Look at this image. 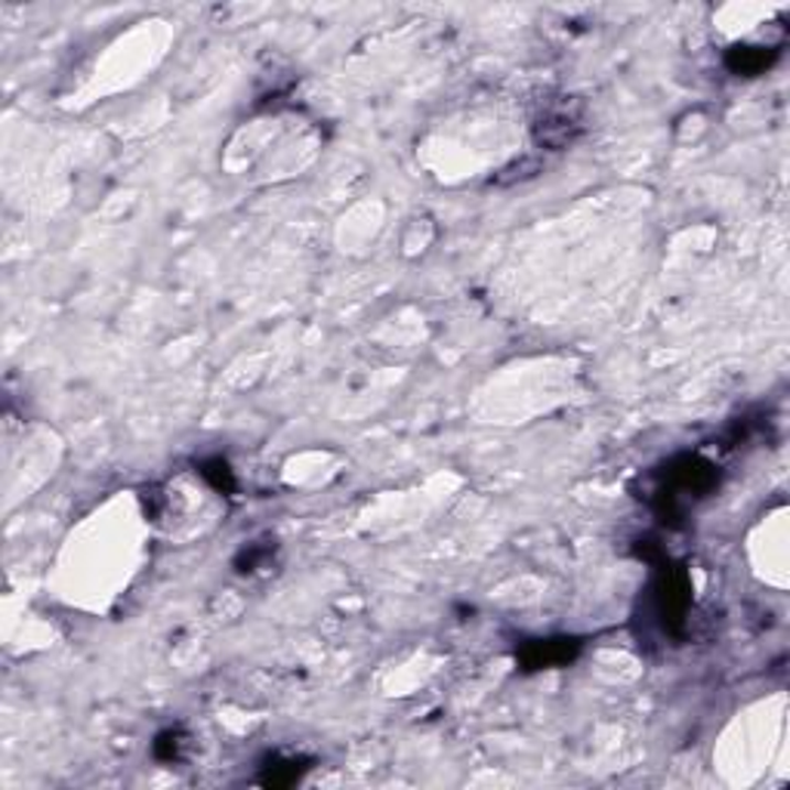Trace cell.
Masks as SVG:
<instances>
[{"label":"cell","instance_id":"6da1fadb","mask_svg":"<svg viewBox=\"0 0 790 790\" xmlns=\"http://www.w3.org/2000/svg\"><path fill=\"white\" fill-rule=\"evenodd\" d=\"M719 485V466L707 461L704 454H677L658 469V485L651 491L649 504L654 516L670 528L682 526L685 516V497H707Z\"/></svg>","mask_w":790,"mask_h":790},{"label":"cell","instance_id":"7a4b0ae2","mask_svg":"<svg viewBox=\"0 0 790 790\" xmlns=\"http://www.w3.org/2000/svg\"><path fill=\"white\" fill-rule=\"evenodd\" d=\"M654 577H651V608L658 627L667 636L680 639L689 624V608H692V581L680 562H670L667 553L658 562H651Z\"/></svg>","mask_w":790,"mask_h":790},{"label":"cell","instance_id":"3957f363","mask_svg":"<svg viewBox=\"0 0 790 790\" xmlns=\"http://www.w3.org/2000/svg\"><path fill=\"white\" fill-rule=\"evenodd\" d=\"M534 142L546 152H562L569 149L581 133H584V102L577 96H559L550 99L534 118Z\"/></svg>","mask_w":790,"mask_h":790},{"label":"cell","instance_id":"277c9868","mask_svg":"<svg viewBox=\"0 0 790 790\" xmlns=\"http://www.w3.org/2000/svg\"><path fill=\"white\" fill-rule=\"evenodd\" d=\"M584 642L577 636H546V639H528L516 651V664L522 667L526 673L534 670H553V667L572 664L574 658L581 654Z\"/></svg>","mask_w":790,"mask_h":790},{"label":"cell","instance_id":"5b68a950","mask_svg":"<svg viewBox=\"0 0 790 790\" xmlns=\"http://www.w3.org/2000/svg\"><path fill=\"white\" fill-rule=\"evenodd\" d=\"M312 769L310 757H294V754H269L260 762V775H257V784H263L269 790H284L294 788L296 781Z\"/></svg>","mask_w":790,"mask_h":790},{"label":"cell","instance_id":"8992f818","mask_svg":"<svg viewBox=\"0 0 790 790\" xmlns=\"http://www.w3.org/2000/svg\"><path fill=\"white\" fill-rule=\"evenodd\" d=\"M726 68L738 78H757L766 75L778 63V50L762 47V44H735L726 50Z\"/></svg>","mask_w":790,"mask_h":790},{"label":"cell","instance_id":"52a82bcc","mask_svg":"<svg viewBox=\"0 0 790 790\" xmlns=\"http://www.w3.org/2000/svg\"><path fill=\"white\" fill-rule=\"evenodd\" d=\"M198 473H202V479L217 491V495H235L238 491V476H235L232 464L226 461V457H204L202 464H198Z\"/></svg>","mask_w":790,"mask_h":790},{"label":"cell","instance_id":"ba28073f","mask_svg":"<svg viewBox=\"0 0 790 790\" xmlns=\"http://www.w3.org/2000/svg\"><path fill=\"white\" fill-rule=\"evenodd\" d=\"M188 754V735L183 726H171L158 732L152 742V757L158 762H180Z\"/></svg>","mask_w":790,"mask_h":790},{"label":"cell","instance_id":"9c48e42d","mask_svg":"<svg viewBox=\"0 0 790 790\" xmlns=\"http://www.w3.org/2000/svg\"><path fill=\"white\" fill-rule=\"evenodd\" d=\"M272 562V546L266 541H257V543H248L238 556H235V572L238 574H253L266 569Z\"/></svg>","mask_w":790,"mask_h":790}]
</instances>
